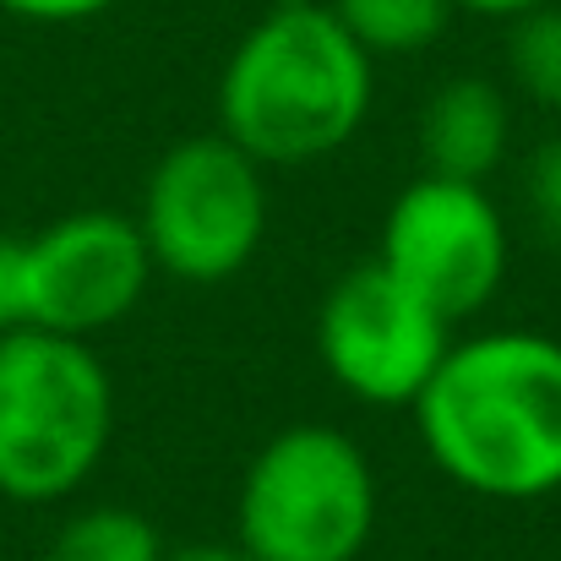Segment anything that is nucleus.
I'll return each instance as SVG.
<instances>
[{
  "mask_svg": "<svg viewBox=\"0 0 561 561\" xmlns=\"http://www.w3.org/2000/svg\"><path fill=\"white\" fill-rule=\"evenodd\" d=\"M431 463L469 496L540 502L561 491V344L535 328L474 333L409 403Z\"/></svg>",
  "mask_w": 561,
  "mask_h": 561,
  "instance_id": "1",
  "label": "nucleus"
},
{
  "mask_svg": "<svg viewBox=\"0 0 561 561\" xmlns=\"http://www.w3.org/2000/svg\"><path fill=\"white\" fill-rule=\"evenodd\" d=\"M371 55L333 5L278 0L256 16L218 77V131L262 170H295L350 148L371 115Z\"/></svg>",
  "mask_w": 561,
  "mask_h": 561,
  "instance_id": "2",
  "label": "nucleus"
},
{
  "mask_svg": "<svg viewBox=\"0 0 561 561\" xmlns=\"http://www.w3.org/2000/svg\"><path fill=\"white\" fill-rule=\"evenodd\" d=\"M115 442V381L88 339L16 328L0 339V496H77Z\"/></svg>",
  "mask_w": 561,
  "mask_h": 561,
  "instance_id": "3",
  "label": "nucleus"
},
{
  "mask_svg": "<svg viewBox=\"0 0 561 561\" xmlns=\"http://www.w3.org/2000/svg\"><path fill=\"white\" fill-rule=\"evenodd\" d=\"M381 491L366 447L339 425H284L256 447L234 496V540L251 561H360Z\"/></svg>",
  "mask_w": 561,
  "mask_h": 561,
  "instance_id": "4",
  "label": "nucleus"
},
{
  "mask_svg": "<svg viewBox=\"0 0 561 561\" xmlns=\"http://www.w3.org/2000/svg\"><path fill=\"white\" fill-rule=\"evenodd\" d=\"M137 229L159 273L181 284H229L267 234L262 164L224 131L175 142L142 186Z\"/></svg>",
  "mask_w": 561,
  "mask_h": 561,
  "instance_id": "5",
  "label": "nucleus"
},
{
  "mask_svg": "<svg viewBox=\"0 0 561 561\" xmlns=\"http://www.w3.org/2000/svg\"><path fill=\"white\" fill-rule=\"evenodd\" d=\"M376 262L458 328L463 317H480L507 284V218L480 181L425 170L392 196Z\"/></svg>",
  "mask_w": 561,
  "mask_h": 561,
  "instance_id": "6",
  "label": "nucleus"
},
{
  "mask_svg": "<svg viewBox=\"0 0 561 561\" xmlns=\"http://www.w3.org/2000/svg\"><path fill=\"white\" fill-rule=\"evenodd\" d=\"M447 350L453 322L431 311L414 289H403L376 256L333 278L317 306L322 366L350 398L371 409H409Z\"/></svg>",
  "mask_w": 561,
  "mask_h": 561,
  "instance_id": "7",
  "label": "nucleus"
},
{
  "mask_svg": "<svg viewBox=\"0 0 561 561\" xmlns=\"http://www.w3.org/2000/svg\"><path fill=\"white\" fill-rule=\"evenodd\" d=\"M153 256L137 229V218L110 207H77L38 234L22 240V311L27 328L93 339L104 328H121L148 284Z\"/></svg>",
  "mask_w": 561,
  "mask_h": 561,
  "instance_id": "8",
  "label": "nucleus"
},
{
  "mask_svg": "<svg viewBox=\"0 0 561 561\" xmlns=\"http://www.w3.org/2000/svg\"><path fill=\"white\" fill-rule=\"evenodd\" d=\"M513 148V104L491 77H453L420 110V153L431 175L491 181Z\"/></svg>",
  "mask_w": 561,
  "mask_h": 561,
  "instance_id": "9",
  "label": "nucleus"
},
{
  "mask_svg": "<svg viewBox=\"0 0 561 561\" xmlns=\"http://www.w3.org/2000/svg\"><path fill=\"white\" fill-rule=\"evenodd\" d=\"M333 11L371 60H392V55L431 49L447 33L458 5L453 0H333Z\"/></svg>",
  "mask_w": 561,
  "mask_h": 561,
  "instance_id": "10",
  "label": "nucleus"
},
{
  "mask_svg": "<svg viewBox=\"0 0 561 561\" xmlns=\"http://www.w3.org/2000/svg\"><path fill=\"white\" fill-rule=\"evenodd\" d=\"M164 540L137 507H82L55 535L44 561H159Z\"/></svg>",
  "mask_w": 561,
  "mask_h": 561,
  "instance_id": "11",
  "label": "nucleus"
},
{
  "mask_svg": "<svg viewBox=\"0 0 561 561\" xmlns=\"http://www.w3.org/2000/svg\"><path fill=\"white\" fill-rule=\"evenodd\" d=\"M507 71L524 99L561 110V0H546L507 22Z\"/></svg>",
  "mask_w": 561,
  "mask_h": 561,
  "instance_id": "12",
  "label": "nucleus"
},
{
  "mask_svg": "<svg viewBox=\"0 0 561 561\" xmlns=\"http://www.w3.org/2000/svg\"><path fill=\"white\" fill-rule=\"evenodd\" d=\"M121 0H0V11H11L16 22H38V27H71V22H93L104 11H115Z\"/></svg>",
  "mask_w": 561,
  "mask_h": 561,
  "instance_id": "13",
  "label": "nucleus"
},
{
  "mask_svg": "<svg viewBox=\"0 0 561 561\" xmlns=\"http://www.w3.org/2000/svg\"><path fill=\"white\" fill-rule=\"evenodd\" d=\"M529 202L546 229H561V137H551L529 164Z\"/></svg>",
  "mask_w": 561,
  "mask_h": 561,
  "instance_id": "14",
  "label": "nucleus"
},
{
  "mask_svg": "<svg viewBox=\"0 0 561 561\" xmlns=\"http://www.w3.org/2000/svg\"><path fill=\"white\" fill-rule=\"evenodd\" d=\"M27 328V311H22V240L16 234H0V339Z\"/></svg>",
  "mask_w": 561,
  "mask_h": 561,
  "instance_id": "15",
  "label": "nucleus"
},
{
  "mask_svg": "<svg viewBox=\"0 0 561 561\" xmlns=\"http://www.w3.org/2000/svg\"><path fill=\"white\" fill-rule=\"evenodd\" d=\"M159 561H251L240 551V540H186V546H164Z\"/></svg>",
  "mask_w": 561,
  "mask_h": 561,
  "instance_id": "16",
  "label": "nucleus"
},
{
  "mask_svg": "<svg viewBox=\"0 0 561 561\" xmlns=\"http://www.w3.org/2000/svg\"><path fill=\"white\" fill-rule=\"evenodd\" d=\"M458 11H474V16H496V22H513V16H524V11H535V5H546V0H453Z\"/></svg>",
  "mask_w": 561,
  "mask_h": 561,
  "instance_id": "17",
  "label": "nucleus"
}]
</instances>
